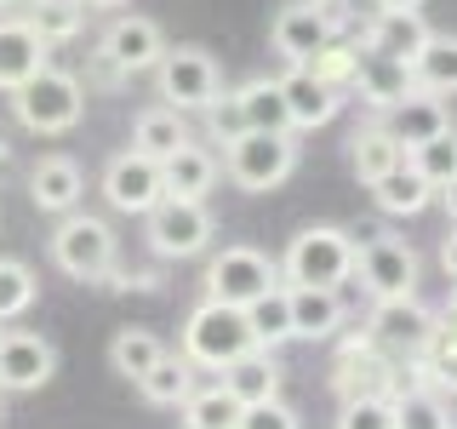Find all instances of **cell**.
<instances>
[{"instance_id": "6da1fadb", "label": "cell", "mask_w": 457, "mask_h": 429, "mask_svg": "<svg viewBox=\"0 0 457 429\" xmlns=\"http://www.w3.org/2000/svg\"><path fill=\"white\" fill-rule=\"evenodd\" d=\"M12 97V114H18V126L23 132H35V138H63V132H75L80 126V114H86V86L69 75V69H35L18 92H6Z\"/></svg>"}, {"instance_id": "7a4b0ae2", "label": "cell", "mask_w": 457, "mask_h": 429, "mask_svg": "<svg viewBox=\"0 0 457 429\" xmlns=\"http://www.w3.org/2000/svg\"><path fill=\"white\" fill-rule=\"evenodd\" d=\"M46 252H52L57 275H69L80 286H104V275L120 264V240H114V229L104 218H92V212H80V206L57 218Z\"/></svg>"}, {"instance_id": "3957f363", "label": "cell", "mask_w": 457, "mask_h": 429, "mask_svg": "<svg viewBox=\"0 0 457 429\" xmlns=\"http://www.w3.org/2000/svg\"><path fill=\"white\" fill-rule=\"evenodd\" d=\"M297 172L292 132H240L223 143V178L246 195H269Z\"/></svg>"}, {"instance_id": "277c9868", "label": "cell", "mask_w": 457, "mask_h": 429, "mask_svg": "<svg viewBox=\"0 0 457 429\" xmlns=\"http://www.w3.org/2000/svg\"><path fill=\"white\" fill-rule=\"evenodd\" d=\"M280 275L292 286H343L354 275V235L337 223H309L292 235L280 257Z\"/></svg>"}, {"instance_id": "5b68a950", "label": "cell", "mask_w": 457, "mask_h": 429, "mask_svg": "<svg viewBox=\"0 0 457 429\" xmlns=\"http://www.w3.org/2000/svg\"><path fill=\"white\" fill-rule=\"evenodd\" d=\"M252 321L246 309L235 304H218V298H206L200 309H189V321H183V355L200 366V372H223L235 355L252 349Z\"/></svg>"}, {"instance_id": "8992f818", "label": "cell", "mask_w": 457, "mask_h": 429, "mask_svg": "<svg viewBox=\"0 0 457 429\" xmlns=\"http://www.w3.org/2000/svg\"><path fill=\"white\" fill-rule=\"evenodd\" d=\"M212 235H218V223H212L206 200H171V195H161L149 212H143V240H149V252L166 257V264L200 257L212 247Z\"/></svg>"}, {"instance_id": "52a82bcc", "label": "cell", "mask_w": 457, "mask_h": 429, "mask_svg": "<svg viewBox=\"0 0 457 429\" xmlns=\"http://www.w3.org/2000/svg\"><path fill=\"white\" fill-rule=\"evenodd\" d=\"M269 286H280V264H275L269 252L246 247V240L212 252V264H206V298L246 309V304H257V298L269 292Z\"/></svg>"}, {"instance_id": "ba28073f", "label": "cell", "mask_w": 457, "mask_h": 429, "mask_svg": "<svg viewBox=\"0 0 457 429\" xmlns=\"http://www.w3.org/2000/svg\"><path fill=\"white\" fill-rule=\"evenodd\" d=\"M154 75H161V97L171 109H206L212 97L223 92V75H218V57L206 46H166L161 63H154Z\"/></svg>"}, {"instance_id": "9c48e42d", "label": "cell", "mask_w": 457, "mask_h": 429, "mask_svg": "<svg viewBox=\"0 0 457 429\" xmlns=\"http://www.w3.org/2000/svg\"><path fill=\"white\" fill-rule=\"evenodd\" d=\"M354 275L361 286L378 298H411L418 292V252L395 235H371V240H354Z\"/></svg>"}, {"instance_id": "30bf717a", "label": "cell", "mask_w": 457, "mask_h": 429, "mask_svg": "<svg viewBox=\"0 0 457 429\" xmlns=\"http://www.w3.org/2000/svg\"><path fill=\"white\" fill-rule=\"evenodd\" d=\"M332 35H337L332 6H320V0H292V6H280L275 23H269V46H275V57H286V63H309Z\"/></svg>"}, {"instance_id": "8fae6325", "label": "cell", "mask_w": 457, "mask_h": 429, "mask_svg": "<svg viewBox=\"0 0 457 429\" xmlns=\"http://www.w3.org/2000/svg\"><path fill=\"white\" fill-rule=\"evenodd\" d=\"M57 378V349L40 332H0V395H35Z\"/></svg>"}, {"instance_id": "7c38bea8", "label": "cell", "mask_w": 457, "mask_h": 429, "mask_svg": "<svg viewBox=\"0 0 457 429\" xmlns=\"http://www.w3.org/2000/svg\"><path fill=\"white\" fill-rule=\"evenodd\" d=\"M161 52H166V35L154 18H114L104 46H97L109 75H143V69L161 63Z\"/></svg>"}, {"instance_id": "4fadbf2b", "label": "cell", "mask_w": 457, "mask_h": 429, "mask_svg": "<svg viewBox=\"0 0 457 429\" xmlns=\"http://www.w3.org/2000/svg\"><path fill=\"white\" fill-rule=\"evenodd\" d=\"M166 189H161V161H149V155L126 149L114 155V161L104 166V200L114 212H132V218H143V212L154 206Z\"/></svg>"}, {"instance_id": "5bb4252c", "label": "cell", "mask_w": 457, "mask_h": 429, "mask_svg": "<svg viewBox=\"0 0 457 429\" xmlns=\"http://www.w3.org/2000/svg\"><path fill=\"white\" fill-rule=\"evenodd\" d=\"M332 390L343 400H354V395H395V361L383 355V343H371V338L343 343V355L332 361Z\"/></svg>"}, {"instance_id": "9a60e30c", "label": "cell", "mask_w": 457, "mask_h": 429, "mask_svg": "<svg viewBox=\"0 0 457 429\" xmlns=\"http://www.w3.org/2000/svg\"><path fill=\"white\" fill-rule=\"evenodd\" d=\"M280 97H286V121H292V132H314V126L337 121V86H326L303 63H292L280 75Z\"/></svg>"}, {"instance_id": "2e32d148", "label": "cell", "mask_w": 457, "mask_h": 429, "mask_svg": "<svg viewBox=\"0 0 457 429\" xmlns=\"http://www.w3.org/2000/svg\"><path fill=\"white\" fill-rule=\"evenodd\" d=\"M218 178H223V161L206 149V143H178V149L161 161V189L171 200H206L212 189H218Z\"/></svg>"}, {"instance_id": "e0dca14e", "label": "cell", "mask_w": 457, "mask_h": 429, "mask_svg": "<svg viewBox=\"0 0 457 429\" xmlns=\"http://www.w3.org/2000/svg\"><path fill=\"white\" fill-rule=\"evenodd\" d=\"M383 126L406 143V155L418 149L423 138H435V132H446L452 126V114H446V97L440 92H423V86H406V92L395 97L389 109H383Z\"/></svg>"}, {"instance_id": "ac0fdd59", "label": "cell", "mask_w": 457, "mask_h": 429, "mask_svg": "<svg viewBox=\"0 0 457 429\" xmlns=\"http://www.w3.org/2000/svg\"><path fill=\"white\" fill-rule=\"evenodd\" d=\"M428 326H435V315L418 304V292H411V298H378L366 338H371V343H383V349H406V355H418V349H423V338H428Z\"/></svg>"}, {"instance_id": "d6986e66", "label": "cell", "mask_w": 457, "mask_h": 429, "mask_svg": "<svg viewBox=\"0 0 457 429\" xmlns=\"http://www.w3.org/2000/svg\"><path fill=\"white\" fill-rule=\"evenodd\" d=\"M86 195V178L80 166L69 161V155H40V166L29 172V200H35L40 212H52V218H63V212H75Z\"/></svg>"}, {"instance_id": "ffe728a7", "label": "cell", "mask_w": 457, "mask_h": 429, "mask_svg": "<svg viewBox=\"0 0 457 429\" xmlns=\"http://www.w3.org/2000/svg\"><path fill=\"white\" fill-rule=\"evenodd\" d=\"M218 378H223V390L235 395L240 407H257V400L280 395V361H275V349H263V343H252L246 355H235Z\"/></svg>"}, {"instance_id": "44dd1931", "label": "cell", "mask_w": 457, "mask_h": 429, "mask_svg": "<svg viewBox=\"0 0 457 429\" xmlns=\"http://www.w3.org/2000/svg\"><path fill=\"white\" fill-rule=\"evenodd\" d=\"M46 57L52 46L23 18H0V92H18L35 69H46Z\"/></svg>"}, {"instance_id": "7402d4cb", "label": "cell", "mask_w": 457, "mask_h": 429, "mask_svg": "<svg viewBox=\"0 0 457 429\" xmlns=\"http://www.w3.org/2000/svg\"><path fill=\"white\" fill-rule=\"evenodd\" d=\"M286 309H292V338H332L343 326V298L337 286H286Z\"/></svg>"}, {"instance_id": "603a6c76", "label": "cell", "mask_w": 457, "mask_h": 429, "mask_svg": "<svg viewBox=\"0 0 457 429\" xmlns=\"http://www.w3.org/2000/svg\"><path fill=\"white\" fill-rule=\"evenodd\" d=\"M366 189L378 200V212H389V218H418V212H428V200H435V183L411 166V155L400 166H389L378 183H366Z\"/></svg>"}, {"instance_id": "cb8c5ba5", "label": "cell", "mask_w": 457, "mask_h": 429, "mask_svg": "<svg viewBox=\"0 0 457 429\" xmlns=\"http://www.w3.org/2000/svg\"><path fill=\"white\" fill-rule=\"evenodd\" d=\"M423 40H428L423 12H378V23L366 29V52L395 57V63H411Z\"/></svg>"}, {"instance_id": "d4e9b609", "label": "cell", "mask_w": 457, "mask_h": 429, "mask_svg": "<svg viewBox=\"0 0 457 429\" xmlns=\"http://www.w3.org/2000/svg\"><path fill=\"white\" fill-rule=\"evenodd\" d=\"M406 75H411V86H423V92L457 97V35H435V29H428V40L406 63Z\"/></svg>"}, {"instance_id": "484cf974", "label": "cell", "mask_w": 457, "mask_h": 429, "mask_svg": "<svg viewBox=\"0 0 457 429\" xmlns=\"http://www.w3.org/2000/svg\"><path fill=\"white\" fill-rule=\"evenodd\" d=\"M406 161V143H400L383 121H371V126H361V132L349 138V166H354V178L361 183H378L389 166H400Z\"/></svg>"}, {"instance_id": "4316f807", "label": "cell", "mask_w": 457, "mask_h": 429, "mask_svg": "<svg viewBox=\"0 0 457 429\" xmlns=\"http://www.w3.org/2000/svg\"><path fill=\"white\" fill-rule=\"evenodd\" d=\"M195 372H200V366L189 361V355H161V361H154V366L137 378V395L149 400V407H183V400L200 390Z\"/></svg>"}, {"instance_id": "83f0119b", "label": "cell", "mask_w": 457, "mask_h": 429, "mask_svg": "<svg viewBox=\"0 0 457 429\" xmlns=\"http://www.w3.org/2000/svg\"><path fill=\"white\" fill-rule=\"evenodd\" d=\"M178 143H189V126H183V109H143L137 121H132V149L137 155H149V161H166Z\"/></svg>"}, {"instance_id": "f1b7e54d", "label": "cell", "mask_w": 457, "mask_h": 429, "mask_svg": "<svg viewBox=\"0 0 457 429\" xmlns=\"http://www.w3.org/2000/svg\"><path fill=\"white\" fill-rule=\"evenodd\" d=\"M240 114H246V132H292V121H286V97H280V80L257 75L235 92Z\"/></svg>"}, {"instance_id": "f546056e", "label": "cell", "mask_w": 457, "mask_h": 429, "mask_svg": "<svg viewBox=\"0 0 457 429\" xmlns=\"http://www.w3.org/2000/svg\"><path fill=\"white\" fill-rule=\"evenodd\" d=\"M166 355V343H161V332H149V326H120L114 332V343H109V366L120 372V378H143L154 361Z\"/></svg>"}, {"instance_id": "4dcf8cb0", "label": "cell", "mask_w": 457, "mask_h": 429, "mask_svg": "<svg viewBox=\"0 0 457 429\" xmlns=\"http://www.w3.org/2000/svg\"><path fill=\"white\" fill-rule=\"evenodd\" d=\"M178 412H183V429H240V412L246 407L223 383H212V390H195Z\"/></svg>"}, {"instance_id": "1f68e13d", "label": "cell", "mask_w": 457, "mask_h": 429, "mask_svg": "<svg viewBox=\"0 0 457 429\" xmlns=\"http://www.w3.org/2000/svg\"><path fill=\"white\" fill-rule=\"evenodd\" d=\"M23 23L35 29L46 46H63V40H75V35H80V23H86V0H35V12H29Z\"/></svg>"}, {"instance_id": "d6a6232c", "label": "cell", "mask_w": 457, "mask_h": 429, "mask_svg": "<svg viewBox=\"0 0 457 429\" xmlns=\"http://www.w3.org/2000/svg\"><path fill=\"white\" fill-rule=\"evenodd\" d=\"M40 298V281L23 257H0V321H18V315L35 309Z\"/></svg>"}, {"instance_id": "836d02e7", "label": "cell", "mask_w": 457, "mask_h": 429, "mask_svg": "<svg viewBox=\"0 0 457 429\" xmlns=\"http://www.w3.org/2000/svg\"><path fill=\"white\" fill-rule=\"evenodd\" d=\"M246 321H252V338L263 343V349H275V343L292 338V309H286V286H269L257 304H246Z\"/></svg>"}, {"instance_id": "e575fe53", "label": "cell", "mask_w": 457, "mask_h": 429, "mask_svg": "<svg viewBox=\"0 0 457 429\" xmlns=\"http://www.w3.org/2000/svg\"><path fill=\"white\" fill-rule=\"evenodd\" d=\"M418 361L435 372L440 383H452L457 390V315L446 309L435 326H428V338H423V349H418Z\"/></svg>"}, {"instance_id": "d590c367", "label": "cell", "mask_w": 457, "mask_h": 429, "mask_svg": "<svg viewBox=\"0 0 457 429\" xmlns=\"http://www.w3.org/2000/svg\"><path fill=\"white\" fill-rule=\"evenodd\" d=\"M395 429H452V412L435 390H395Z\"/></svg>"}, {"instance_id": "8d00e7d4", "label": "cell", "mask_w": 457, "mask_h": 429, "mask_svg": "<svg viewBox=\"0 0 457 429\" xmlns=\"http://www.w3.org/2000/svg\"><path fill=\"white\" fill-rule=\"evenodd\" d=\"M411 166H418L435 189L446 178H457V132H452V126H446V132H435V138H423L418 149H411Z\"/></svg>"}, {"instance_id": "74e56055", "label": "cell", "mask_w": 457, "mask_h": 429, "mask_svg": "<svg viewBox=\"0 0 457 429\" xmlns=\"http://www.w3.org/2000/svg\"><path fill=\"white\" fill-rule=\"evenodd\" d=\"M303 69H314V75H320L326 86H337V92H343V86H354V69H361V52H354V46H343V40L332 35V40H326V46L314 52Z\"/></svg>"}, {"instance_id": "f35d334b", "label": "cell", "mask_w": 457, "mask_h": 429, "mask_svg": "<svg viewBox=\"0 0 457 429\" xmlns=\"http://www.w3.org/2000/svg\"><path fill=\"white\" fill-rule=\"evenodd\" d=\"M337 429H395V395H354V400H343Z\"/></svg>"}, {"instance_id": "ab89813d", "label": "cell", "mask_w": 457, "mask_h": 429, "mask_svg": "<svg viewBox=\"0 0 457 429\" xmlns=\"http://www.w3.org/2000/svg\"><path fill=\"white\" fill-rule=\"evenodd\" d=\"M206 126H212V138H218V143H228V138H240V132H246V114H240V104H235V92H218V97H212V104H206Z\"/></svg>"}, {"instance_id": "60d3db41", "label": "cell", "mask_w": 457, "mask_h": 429, "mask_svg": "<svg viewBox=\"0 0 457 429\" xmlns=\"http://www.w3.org/2000/svg\"><path fill=\"white\" fill-rule=\"evenodd\" d=\"M240 429H297V412L275 395V400H257V407L240 412Z\"/></svg>"}, {"instance_id": "b9f144b4", "label": "cell", "mask_w": 457, "mask_h": 429, "mask_svg": "<svg viewBox=\"0 0 457 429\" xmlns=\"http://www.w3.org/2000/svg\"><path fill=\"white\" fill-rule=\"evenodd\" d=\"M440 269H446V281H457V223H452V235L440 240Z\"/></svg>"}, {"instance_id": "7bdbcfd3", "label": "cell", "mask_w": 457, "mask_h": 429, "mask_svg": "<svg viewBox=\"0 0 457 429\" xmlns=\"http://www.w3.org/2000/svg\"><path fill=\"white\" fill-rule=\"evenodd\" d=\"M435 195H440V206H446V218L457 223V178H446V183H440Z\"/></svg>"}, {"instance_id": "ee69618b", "label": "cell", "mask_w": 457, "mask_h": 429, "mask_svg": "<svg viewBox=\"0 0 457 429\" xmlns=\"http://www.w3.org/2000/svg\"><path fill=\"white\" fill-rule=\"evenodd\" d=\"M378 6H383V12H418L423 0H378Z\"/></svg>"}, {"instance_id": "f6af8a7d", "label": "cell", "mask_w": 457, "mask_h": 429, "mask_svg": "<svg viewBox=\"0 0 457 429\" xmlns=\"http://www.w3.org/2000/svg\"><path fill=\"white\" fill-rule=\"evenodd\" d=\"M86 6H126V0H86Z\"/></svg>"}, {"instance_id": "bcb514c9", "label": "cell", "mask_w": 457, "mask_h": 429, "mask_svg": "<svg viewBox=\"0 0 457 429\" xmlns=\"http://www.w3.org/2000/svg\"><path fill=\"white\" fill-rule=\"evenodd\" d=\"M446 309H452V315H457V281H452V304H446Z\"/></svg>"}, {"instance_id": "7dc6e473", "label": "cell", "mask_w": 457, "mask_h": 429, "mask_svg": "<svg viewBox=\"0 0 457 429\" xmlns=\"http://www.w3.org/2000/svg\"><path fill=\"white\" fill-rule=\"evenodd\" d=\"M6 6H18V0H0V12H6Z\"/></svg>"}, {"instance_id": "c3c4849f", "label": "cell", "mask_w": 457, "mask_h": 429, "mask_svg": "<svg viewBox=\"0 0 457 429\" xmlns=\"http://www.w3.org/2000/svg\"><path fill=\"white\" fill-rule=\"evenodd\" d=\"M0 161H6V138H0Z\"/></svg>"}, {"instance_id": "681fc988", "label": "cell", "mask_w": 457, "mask_h": 429, "mask_svg": "<svg viewBox=\"0 0 457 429\" xmlns=\"http://www.w3.org/2000/svg\"><path fill=\"white\" fill-rule=\"evenodd\" d=\"M320 6H337V0H320Z\"/></svg>"}]
</instances>
